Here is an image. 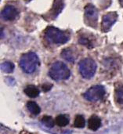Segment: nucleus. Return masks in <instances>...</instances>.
Returning <instances> with one entry per match:
<instances>
[{
	"label": "nucleus",
	"mask_w": 123,
	"mask_h": 134,
	"mask_svg": "<svg viewBox=\"0 0 123 134\" xmlns=\"http://www.w3.org/2000/svg\"><path fill=\"white\" fill-rule=\"evenodd\" d=\"M19 65L24 72L27 74H31L35 72L40 65V61L36 53L29 52L24 54L20 57Z\"/></svg>",
	"instance_id": "nucleus-1"
},
{
	"label": "nucleus",
	"mask_w": 123,
	"mask_h": 134,
	"mask_svg": "<svg viewBox=\"0 0 123 134\" xmlns=\"http://www.w3.org/2000/svg\"><path fill=\"white\" fill-rule=\"evenodd\" d=\"M49 75L52 79L55 81L66 80L69 79L71 71L64 63L57 61L51 66L49 71Z\"/></svg>",
	"instance_id": "nucleus-2"
},
{
	"label": "nucleus",
	"mask_w": 123,
	"mask_h": 134,
	"mask_svg": "<svg viewBox=\"0 0 123 134\" xmlns=\"http://www.w3.org/2000/svg\"><path fill=\"white\" fill-rule=\"evenodd\" d=\"M46 40L55 45H62L69 40V35L54 27H48L45 31Z\"/></svg>",
	"instance_id": "nucleus-3"
},
{
	"label": "nucleus",
	"mask_w": 123,
	"mask_h": 134,
	"mask_svg": "<svg viewBox=\"0 0 123 134\" xmlns=\"http://www.w3.org/2000/svg\"><path fill=\"white\" fill-rule=\"evenodd\" d=\"M97 64L91 58H85L79 64V70L81 75L86 79L93 78L97 71Z\"/></svg>",
	"instance_id": "nucleus-4"
},
{
	"label": "nucleus",
	"mask_w": 123,
	"mask_h": 134,
	"mask_svg": "<svg viewBox=\"0 0 123 134\" xmlns=\"http://www.w3.org/2000/svg\"><path fill=\"white\" fill-rule=\"evenodd\" d=\"M105 95V89L101 85L93 86L90 88L83 95L86 100L90 102H97L101 100Z\"/></svg>",
	"instance_id": "nucleus-5"
},
{
	"label": "nucleus",
	"mask_w": 123,
	"mask_h": 134,
	"mask_svg": "<svg viewBox=\"0 0 123 134\" xmlns=\"http://www.w3.org/2000/svg\"><path fill=\"white\" fill-rule=\"evenodd\" d=\"M85 11V17L86 20L88 22V24H91L92 26H95L97 23L98 19V11L97 8L92 4H87L84 9Z\"/></svg>",
	"instance_id": "nucleus-6"
},
{
	"label": "nucleus",
	"mask_w": 123,
	"mask_h": 134,
	"mask_svg": "<svg viewBox=\"0 0 123 134\" xmlns=\"http://www.w3.org/2000/svg\"><path fill=\"white\" fill-rule=\"evenodd\" d=\"M19 16L18 9L11 5H6L1 12V16L4 20L12 21Z\"/></svg>",
	"instance_id": "nucleus-7"
},
{
	"label": "nucleus",
	"mask_w": 123,
	"mask_h": 134,
	"mask_svg": "<svg viewBox=\"0 0 123 134\" xmlns=\"http://www.w3.org/2000/svg\"><path fill=\"white\" fill-rule=\"evenodd\" d=\"M118 18V14L115 12H111L107 14H105L103 16L102 19V31L104 32H107L110 30V28L112 27V25L115 23Z\"/></svg>",
	"instance_id": "nucleus-8"
},
{
	"label": "nucleus",
	"mask_w": 123,
	"mask_h": 134,
	"mask_svg": "<svg viewBox=\"0 0 123 134\" xmlns=\"http://www.w3.org/2000/svg\"><path fill=\"white\" fill-rule=\"evenodd\" d=\"M61 57L64 60H65L68 62L74 63L77 58V54L71 48H67V49H64L61 52Z\"/></svg>",
	"instance_id": "nucleus-9"
},
{
	"label": "nucleus",
	"mask_w": 123,
	"mask_h": 134,
	"mask_svg": "<svg viewBox=\"0 0 123 134\" xmlns=\"http://www.w3.org/2000/svg\"><path fill=\"white\" fill-rule=\"evenodd\" d=\"M101 126V120L97 115H93L88 121L89 129L93 131H97Z\"/></svg>",
	"instance_id": "nucleus-10"
},
{
	"label": "nucleus",
	"mask_w": 123,
	"mask_h": 134,
	"mask_svg": "<svg viewBox=\"0 0 123 134\" xmlns=\"http://www.w3.org/2000/svg\"><path fill=\"white\" fill-rule=\"evenodd\" d=\"M24 93L25 94L31 97V98H35L37 97L38 95H39V90L37 87H35V86H32V85H30V86H27L25 89H24Z\"/></svg>",
	"instance_id": "nucleus-11"
},
{
	"label": "nucleus",
	"mask_w": 123,
	"mask_h": 134,
	"mask_svg": "<svg viewBox=\"0 0 123 134\" xmlns=\"http://www.w3.org/2000/svg\"><path fill=\"white\" fill-rule=\"evenodd\" d=\"M27 108L30 111V113H31L34 115H38L41 111L40 107L34 101H28L27 103Z\"/></svg>",
	"instance_id": "nucleus-12"
},
{
	"label": "nucleus",
	"mask_w": 123,
	"mask_h": 134,
	"mask_svg": "<svg viewBox=\"0 0 123 134\" xmlns=\"http://www.w3.org/2000/svg\"><path fill=\"white\" fill-rule=\"evenodd\" d=\"M69 122L70 119L67 115H60L56 118V123L57 124V126L60 127L66 126L67 125L69 124Z\"/></svg>",
	"instance_id": "nucleus-13"
},
{
	"label": "nucleus",
	"mask_w": 123,
	"mask_h": 134,
	"mask_svg": "<svg viewBox=\"0 0 123 134\" xmlns=\"http://www.w3.org/2000/svg\"><path fill=\"white\" fill-rule=\"evenodd\" d=\"M64 8V2H62V0H55L54 2V5L53 8L52 9V13L54 14V17H57V15L60 13V11L63 9Z\"/></svg>",
	"instance_id": "nucleus-14"
},
{
	"label": "nucleus",
	"mask_w": 123,
	"mask_h": 134,
	"mask_svg": "<svg viewBox=\"0 0 123 134\" xmlns=\"http://www.w3.org/2000/svg\"><path fill=\"white\" fill-rule=\"evenodd\" d=\"M14 64L11 62L9 61H5L1 64V70L5 73H11L14 70Z\"/></svg>",
	"instance_id": "nucleus-15"
},
{
	"label": "nucleus",
	"mask_w": 123,
	"mask_h": 134,
	"mask_svg": "<svg viewBox=\"0 0 123 134\" xmlns=\"http://www.w3.org/2000/svg\"><path fill=\"white\" fill-rule=\"evenodd\" d=\"M42 123L48 127V128H53L55 125V122H54V120L53 119V118L51 116H48V115H45L42 117Z\"/></svg>",
	"instance_id": "nucleus-16"
},
{
	"label": "nucleus",
	"mask_w": 123,
	"mask_h": 134,
	"mask_svg": "<svg viewBox=\"0 0 123 134\" xmlns=\"http://www.w3.org/2000/svg\"><path fill=\"white\" fill-rule=\"evenodd\" d=\"M74 126L76 128H84L86 126V121L84 117L81 115H77L74 122Z\"/></svg>",
	"instance_id": "nucleus-17"
},
{
	"label": "nucleus",
	"mask_w": 123,
	"mask_h": 134,
	"mask_svg": "<svg viewBox=\"0 0 123 134\" xmlns=\"http://www.w3.org/2000/svg\"><path fill=\"white\" fill-rule=\"evenodd\" d=\"M79 43L82 45H84L89 48H92L93 47V42L91 40H90V38H88L86 36H82L79 38Z\"/></svg>",
	"instance_id": "nucleus-18"
},
{
	"label": "nucleus",
	"mask_w": 123,
	"mask_h": 134,
	"mask_svg": "<svg viewBox=\"0 0 123 134\" xmlns=\"http://www.w3.org/2000/svg\"><path fill=\"white\" fill-rule=\"evenodd\" d=\"M116 100L119 104H123V86L116 90Z\"/></svg>",
	"instance_id": "nucleus-19"
},
{
	"label": "nucleus",
	"mask_w": 123,
	"mask_h": 134,
	"mask_svg": "<svg viewBox=\"0 0 123 134\" xmlns=\"http://www.w3.org/2000/svg\"><path fill=\"white\" fill-rule=\"evenodd\" d=\"M52 86H53V85H51V84H44V85H42V89L44 92H47L51 90Z\"/></svg>",
	"instance_id": "nucleus-20"
},
{
	"label": "nucleus",
	"mask_w": 123,
	"mask_h": 134,
	"mask_svg": "<svg viewBox=\"0 0 123 134\" xmlns=\"http://www.w3.org/2000/svg\"><path fill=\"white\" fill-rule=\"evenodd\" d=\"M25 1V2H29L30 1H31V0H24Z\"/></svg>",
	"instance_id": "nucleus-21"
},
{
	"label": "nucleus",
	"mask_w": 123,
	"mask_h": 134,
	"mask_svg": "<svg viewBox=\"0 0 123 134\" xmlns=\"http://www.w3.org/2000/svg\"><path fill=\"white\" fill-rule=\"evenodd\" d=\"M119 1H120L121 4H122V5H123V0H119Z\"/></svg>",
	"instance_id": "nucleus-22"
}]
</instances>
